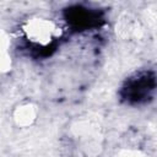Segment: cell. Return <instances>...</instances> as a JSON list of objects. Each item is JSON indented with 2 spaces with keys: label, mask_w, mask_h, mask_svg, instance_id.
<instances>
[{
  "label": "cell",
  "mask_w": 157,
  "mask_h": 157,
  "mask_svg": "<svg viewBox=\"0 0 157 157\" xmlns=\"http://www.w3.org/2000/svg\"><path fill=\"white\" fill-rule=\"evenodd\" d=\"M65 18L67 23L75 29H87L91 27H96L101 21V16L98 12L82 6L69 7L65 11Z\"/></svg>",
  "instance_id": "2"
},
{
  "label": "cell",
  "mask_w": 157,
  "mask_h": 157,
  "mask_svg": "<svg viewBox=\"0 0 157 157\" xmlns=\"http://www.w3.org/2000/svg\"><path fill=\"white\" fill-rule=\"evenodd\" d=\"M156 87V78L150 72L139 74L130 78L123 88V97L130 103H141L150 97Z\"/></svg>",
  "instance_id": "1"
}]
</instances>
